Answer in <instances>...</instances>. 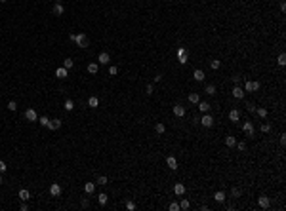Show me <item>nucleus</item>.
<instances>
[{"instance_id":"obj_1","label":"nucleus","mask_w":286,"mask_h":211,"mask_svg":"<svg viewBox=\"0 0 286 211\" xmlns=\"http://www.w3.org/2000/svg\"><path fill=\"white\" fill-rule=\"evenodd\" d=\"M69 38L72 40V42H76V46L82 50H86L88 46H90V40H88V36L84 33H78V34H69Z\"/></svg>"},{"instance_id":"obj_2","label":"nucleus","mask_w":286,"mask_h":211,"mask_svg":"<svg viewBox=\"0 0 286 211\" xmlns=\"http://www.w3.org/2000/svg\"><path fill=\"white\" fill-rule=\"evenodd\" d=\"M199 122H200V124L204 126V127H212V126H214V118H212L210 114H208V112H206V114H204V116L200 118Z\"/></svg>"},{"instance_id":"obj_3","label":"nucleus","mask_w":286,"mask_h":211,"mask_svg":"<svg viewBox=\"0 0 286 211\" xmlns=\"http://www.w3.org/2000/svg\"><path fill=\"white\" fill-rule=\"evenodd\" d=\"M258 205H259L261 209H267L269 205H271V200H269V196H265V194H263V196H259V198H258Z\"/></svg>"},{"instance_id":"obj_4","label":"nucleus","mask_w":286,"mask_h":211,"mask_svg":"<svg viewBox=\"0 0 286 211\" xmlns=\"http://www.w3.org/2000/svg\"><path fill=\"white\" fill-rule=\"evenodd\" d=\"M244 91H258L259 90V82H244Z\"/></svg>"},{"instance_id":"obj_5","label":"nucleus","mask_w":286,"mask_h":211,"mask_svg":"<svg viewBox=\"0 0 286 211\" xmlns=\"http://www.w3.org/2000/svg\"><path fill=\"white\" fill-rule=\"evenodd\" d=\"M178 61L181 65H187V50L185 48H178Z\"/></svg>"},{"instance_id":"obj_6","label":"nucleus","mask_w":286,"mask_h":211,"mask_svg":"<svg viewBox=\"0 0 286 211\" xmlns=\"http://www.w3.org/2000/svg\"><path fill=\"white\" fill-rule=\"evenodd\" d=\"M244 93H246V91H244L238 84L233 87V97H235V99H244Z\"/></svg>"},{"instance_id":"obj_7","label":"nucleus","mask_w":286,"mask_h":211,"mask_svg":"<svg viewBox=\"0 0 286 211\" xmlns=\"http://www.w3.org/2000/svg\"><path fill=\"white\" fill-rule=\"evenodd\" d=\"M242 131L246 133L248 137H252L254 135V124H252V122H244V124H242Z\"/></svg>"},{"instance_id":"obj_8","label":"nucleus","mask_w":286,"mask_h":211,"mask_svg":"<svg viewBox=\"0 0 286 211\" xmlns=\"http://www.w3.org/2000/svg\"><path fill=\"white\" fill-rule=\"evenodd\" d=\"M25 118H27L29 122H36V120H38V116H36V110H34V109H27V110H25Z\"/></svg>"},{"instance_id":"obj_9","label":"nucleus","mask_w":286,"mask_h":211,"mask_svg":"<svg viewBox=\"0 0 286 211\" xmlns=\"http://www.w3.org/2000/svg\"><path fill=\"white\" fill-rule=\"evenodd\" d=\"M109 61H111V57H109V53H107V51H101V53L97 55V63H101V65H109Z\"/></svg>"},{"instance_id":"obj_10","label":"nucleus","mask_w":286,"mask_h":211,"mask_svg":"<svg viewBox=\"0 0 286 211\" xmlns=\"http://www.w3.org/2000/svg\"><path fill=\"white\" fill-rule=\"evenodd\" d=\"M196 105H199V110L204 112V114H206V112H210V109H212V105H210L208 101H199Z\"/></svg>"},{"instance_id":"obj_11","label":"nucleus","mask_w":286,"mask_h":211,"mask_svg":"<svg viewBox=\"0 0 286 211\" xmlns=\"http://www.w3.org/2000/svg\"><path fill=\"white\" fill-rule=\"evenodd\" d=\"M55 76L59 80H63V78H67V76H69V70L65 69V67H59V69H55Z\"/></svg>"},{"instance_id":"obj_12","label":"nucleus","mask_w":286,"mask_h":211,"mask_svg":"<svg viewBox=\"0 0 286 211\" xmlns=\"http://www.w3.org/2000/svg\"><path fill=\"white\" fill-rule=\"evenodd\" d=\"M193 78H195L196 82H204V78H206L204 70H200V69H195V73H193Z\"/></svg>"},{"instance_id":"obj_13","label":"nucleus","mask_w":286,"mask_h":211,"mask_svg":"<svg viewBox=\"0 0 286 211\" xmlns=\"http://www.w3.org/2000/svg\"><path fill=\"white\" fill-rule=\"evenodd\" d=\"M174 192H175V196H183V194H185V184L183 183H175Z\"/></svg>"},{"instance_id":"obj_14","label":"nucleus","mask_w":286,"mask_h":211,"mask_svg":"<svg viewBox=\"0 0 286 211\" xmlns=\"http://www.w3.org/2000/svg\"><path fill=\"white\" fill-rule=\"evenodd\" d=\"M17 196H19V200H21V202H27V200H31V192H29L27 188H21Z\"/></svg>"},{"instance_id":"obj_15","label":"nucleus","mask_w":286,"mask_h":211,"mask_svg":"<svg viewBox=\"0 0 286 211\" xmlns=\"http://www.w3.org/2000/svg\"><path fill=\"white\" fill-rule=\"evenodd\" d=\"M174 114L178 116V118H183V116H185V107H181V105H174Z\"/></svg>"},{"instance_id":"obj_16","label":"nucleus","mask_w":286,"mask_h":211,"mask_svg":"<svg viewBox=\"0 0 286 211\" xmlns=\"http://www.w3.org/2000/svg\"><path fill=\"white\" fill-rule=\"evenodd\" d=\"M166 164H168V167H170V169H174V171L178 169V160H175L174 156H168V158H166Z\"/></svg>"},{"instance_id":"obj_17","label":"nucleus","mask_w":286,"mask_h":211,"mask_svg":"<svg viewBox=\"0 0 286 211\" xmlns=\"http://www.w3.org/2000/svg\"><path fill=\"white\" fill-rule=\"evenodd\" d=\"M54 13L55 15H63L65 13V8H63V4H61V2H55L54 4Z\"/></svg>"},{"instance_id":"obj_18","label":"nucleus","mask_w":286,"mask_h":211,"mask_svg":"<svg viewBox=\"0 0 286 211\" xmlns=\"http://www.w3.org/2000/svg\"><path fill=\"white\" fill-rule=\"evenodd\" d=\"M50 194H52V196H59V194H61V187H59L57 183H54V184L50 187Z\"/></svg>"},{"instance_id":"obj_19","label":"nucleus","mask_w":286,"mask_h":211,"mask_svg":"<svg viewBox=\"0 0 286 211\" xmlns=\"http://www.w3.org/2000/svg\"><path fill=\"white\" fill-rule=\"evenodd\" d=\"M238 118H240V112H238L237 109L229 110V120H231V122H238Z\"/></svg>"},{"instance_id":"obj_20","label":"nucleus","mask_w":286,"mask_h":211,"mask_svg":"<svg viewBox=\"0 0 286 211\" xmlns=\"http://www.w3.org/2000/svg\"><path fill=\"white\" fill-rule=\"evenodd\" d=\"M214 200L217 204H223V202H225V192H223V190H217V192L214 194Z\"/></svg>"},{"instance_id":"obj_21","label":"nucleus","mask_w":286,"mask_h":211,"mask_svg":"<svg viewBox=\"0 0 286 211\" xmlns=\"http://www.w3.org/2000/svg\"><path fill=\"white\" fill-rule=\"evenodd\" d=\"M88 107H92V109H97V107H99V99H97L96 95H92L90 99H88Z\"/></svg>"},{"instance_id":"obj_22","label":"nucleus","mask_w":286,"mask_h":211,"mask_svg":"<svg viewBox=\"0 0 286 211\" xmlns=\"http://www.w3.org/2000/svg\"><path fill=\"white\" fill-rule=\"evenodd\" d=\"M48 127H50V130H54V131L59 130V127H61V120H57V118H55V120H50V126Z\"/></svg>"},{"instance_id":"obj_23","label":"nucleus","mask_w":286,"mask_h":211,"mask_svg":"<svg viewBox=\"0 0 286 211\" xmlns=\"http://www.w3.org/2000/svg\"><path fill=\"white\" fill-rule=\"evenodd\" d=\"M155 131H157L158 135H162V133L166 131V126L162 124V122H157V124H155Z\"/></svg>"},{"instance_id":"obj_24","label":"nucleus","mask_w":286,"mask_h":211,"mask_svg":"<svg viewBox=\"0 0 286 211\" xmlns=\"http://www.w3.org/2000/svg\"><path fill=\"white\" fill-rule=\"evenodd\" d=\"M256 116H258V118H267V109H265V107L256 109Z\"/></svg>"},{"instance_id":"obj_25","label":"nucleus","mask_w":286,"mask_h":211,"mask_svg":"<svg viewBox=\"0 0 286 211\" xmlns=\"http://www.w3.org/2000/svg\"><path fill=\"white\" fill-rule=\"evenodd\" d=\"M86 69H88V73H90V74H97V70H99V67H97V63H90V65L86 67Z\"/></svg>"},{"instance_id":"obj_26","label":"nucleus","mask_w":286,"mask_h":211,"mask_svg":"<svg viewBox=\"0 0 286 211\" xmlns=\"http://www.w3.org/2000/svg\"><path fill=\"white\" fill-rule=\"evenodd\" d=\"M225 145H227L229 148H231V147H235V145H237V139L233 137V135H227V137H225Z\"/></svg>"},{"instance_id":"obj_27","label":"nucleus","mask_w":286,"mask_h":211,"mask_svg":"<svg viewBox=\"0 0 286 211\" xmlns=\"http://www.w3.org/2000/svg\"><path fill=\"white\" fill-rule=\"evenodd\" d=\"M63 109H65L67 112H71L72 109H75V103H72V99H67V101L63 103Z\"/></svg>"},{"instance_id":"obj_28","label":"nucleus","mask_w":286,"mask_h":211,"mask_svg":"<svg viewBox=\"0 0 286 211\" xmlns=\"http://www.w3.org/2000/svg\"><path fill=\"white\" fill-rule=\"evenodd\" d=\"M84 190L88 194H93V192H96V184H93V183H86L84 184Z\"/></svg>"},{"instance_id":"obj_29","label":"nucleus","mask_w":286,"mask_h":211,"mask_svg":"<svg viewBox=\"0 0 286 211\" xmlns=\"http://www.w3.org/2000/svg\"><path fill=\"white\" fill-rule=\"evenodd\" d=\"M107 200H109V198H107L105 192H101L99 196H97V202H99V205H107Z\"/></svg>"},{"instance_id":"obj_30","label":"nucleus","mask_w":286,"mask_h":211,"mask_svg":"<svg viewBox=\"0 0 286 211\" xmlns=\"http://www.w3.org/2000/svg\"><path fill=\"white\" fill-rule=\"evenodd\" d=\"M189 101L193 103V105H196V103L200 101V97H199V93H195V91H193V93H189Z\"/></svg>"},{"instance_id":"obj_31","label":"nucleus","mask_w":286,"mask_h":211,"mask_svg":"<svg viewBox=\"0 0 286 211\" xmlns=\"http://www.w3.org/2000/svg\"><path fill=\"white\" fill-rule=\"evenodd\" d=\"M204 91H206L208 95H216V86H214V84H208Z\"/></svg>"},{"instance_id":"obj_32","label":"nucleus","mask_w":286,"mask_h":211,"mask_svg":"<svg viewBox=\"0 0 286 211\" xmlns=\"http://www.w3.org/2000/svg\"><path fill=\"white\" fill-rule=\"evenodd\" d=\"M240 194H242V190L238 188V187H235V188H231V196H233V198H240Z\"/></svg>"},{"instance_id":"obj_33","label":"nucleus","mask_w":286,"mask_h":211,"mask_svg":"<svg viewBox=\"0 0 286 211\" xmlns=\"http://www.w3.org/2000/svg\"><path fill=\"white\" fill-rule=\"evenodd\" d=\"M38 122H40V126H44V127H48V126H50V118H48V116L38 118Z\"/></svg>"},{"instance_id":"obj_34","label":"nucleus","mask_w":286,"mask_h":211,"mask_svg":"<svg viewBox=\"0 0 286 211\" xmlns=\"http://www.w3.org/2000/svg\"><path fill=\"white\" fill-rule=\"evenodd\" d=\"M220 65H221V63H220L217 59H212V61H210V69H212V70H217V69H220Z\"/></svg>"},{"instance_id":"obj_35","label":"nucleus","mask_w":286,"mask_h":211,"mask_svg":"<svg viewBox=\"0 0 286 211\" xmlns=\"http://www.w3.org/2000/svg\"><path fill=\"white\" fill-rule=\"evenodd\" d=\"M189 207H191L189 200H185V198H183V200H181V202H179V209H189Z\"/></svg>"},{"instance_id":"obj_36","label":"nucleus","mask_w":286,"mask_h":211,"mask_svg":"<svg viewBox=\"0 0 286 211\" xmlns=\"http://www.w3.org/2000/svg\"><path fill=\"white\" fill-rule=\"evenodd\" d=\"M277 63H279L280 67H284V65H286V55H284V53H280L279 57H277Z\"/></svg>"},{"instance_id":"obj_37","label":"nucleus","mask_w":286,"mask_h":211,"mask_svg":"<svg viewBox=\"0 0 286 211\" xmlns=\"http://www.w3.org/2000/svg\"><path fill=\"white\" fill-rule=\"evenodd\" d=\"M72 65H75V61H72V59H65V61H63V67H65L67 70L72 69Z\"/></svg>"},{"instance_id":"obj_38","label":"nucleus","mask_w":286,"mask_h":211,"mask_svg":"<svg viewBox=\"0 0 286 211\" xmlns=\"http://www.w3.org/2000/svg\"><path fill=\"white\" fill-rule=\"evenodd\" d=\"M8 110L15 112V110H17V103H15V101H10V103H8Z\"/></svg>"},{"instance_id":"obj_39","label":"nucleus","mask_w":286,"mask_h":211,"mask_svg":"<svg viewBox=\"0 0 286 211\" xmlns=\"http://www.w3.org/2000/svg\"><path fill=\"white\" fill-rule=\"evenodd\" d=\"M231 80H233V84H235V86H237V84H240V80H242V76H240V74H235V76H231Z\"/></svg>"},{"instance_id":"obj_40","label":"nucleus","mask_w":286,"mask_h":211,"mask_svg":"<svg viewBox=\"0 0 286 211\" xmlns=\"http://www.w3.org/2000/svg\"><path fill=\"white\" fill-rule=\"evenodd\" d=\"M107 183H109V181H107V177H105V175H101V177L97 179V184H101V187H105Z\"/></svg>"},{"instance_id":"obj_41","label":"nucleus","mask_w":286,"mask_h":211,"mask_svg":"<svg viewBox=\"0 0 286 211\" xmlns=\"http://www.w3.org/2000/svg\"><path fill=\"white\" fill-rule=\"evenodd\" d=\"M261 131L263 133H269V131H271V124H261Z\"/></svg>"},{"instance_id":"obj_42","label":"nucleus","mask_w":286,"mask_h":211,"mask_svg":"<svg viewBox=\"0 0 286 211\" xmlns=\"http://www.w3.org/2000/svg\"><path fill=\"white\" fill-rule=\"evenodd\" d=\"M168 207H170V211H178V209H179V204H175V202H172V204L168 205Z\"/></svg>"},{"instance_id":"obj_43","label":"nucleus","mask_w":286,"mask_h":211,"mask_svg":"<svg viewBox=\"0 0 286 211\" xmlns=\"http://www.w3.org/2000/svg\"><path fill=\"white\" fill-rule=\"evenodd\" d=\"M116 73H118L116 67H109V74H111V76H116Z\"/></svg>"},{"instance_id":"obj_44","label":"nucleus","mask_w":286,"mask_h":211,"mask_svg":"<svg viewBox=\"0 0 286 211\" xmlns=\"http://www.w3.org/2000/svg\"><path fill=\"white\" fill-rule=\"evenodd\" d=\"M126 209H128V211H134V209H136V204H134V202H128V204H126Z\"/></svg>"},{"instance_id":"obj_45","label":"nucleus","mask_w":286,"mask_h":211,"mask_svg":"<svg viewBox=\"0 0 286 211\" xmlns=\"http://www.w3.org/2000/svg\"><path fill=\"white\" fill-rule=\"evenodd\" d=\"M6 169H8L6 162H2V160H0V173H4V171H6Z\"/></svg>"},{"instance_id":"obj_46","label":"nucleus","mask_w":286,"mask_h":211,"mask_svg":"<svg viewBox=\"0 0 286 211\" xmlns=\"http://www.w3.org/2000/svg\"><path fill=\"white\" fill-rule=\"evenodd\" d=\"M235 147L238 148V150H246V143H237Z\"/></svg>"},{"instance_id":"obj_47","label":"nucleus","mask_w":286,"mask_h":211,"mask_svg":"<svg viewBox=\"0 0 286 211\" xmlns=\"http://www.w3.org/2000/svg\"><path fill=\"white\" fill-rule=\"evenodd\" d=\"M246 109L250 110V112H256V105H254V103H248V105H246Z\"/></svg>"},{"instance_id":"obj_48","label":"nucleus","mask_w":286,"mask_h":211,"mask_svg":"<svg viewBox=\"0 0 286 211\" xmlns=\"http://www.w3.org/2000/svg\"><path fill=\"white\" fill-rule=\"evenodd\" d=\"M153 91H155V90H153V86L149 84V86H147V90H145V93H147V95H153Z\"/></svg>"},{"instance_id":"obj_49","label":"nucleus","mask_w":286,"mask_h":211,"mask_svg":"<svg viewBox=\"0 0 286 211\" xmlns=\"http://www.w3.org/2000/svg\"><path fill=\"white\" fill-rule=\"evenodd\" d=\"M80 205H82V207H88V205H90V202H88V200L84 198V200H82V202H80Z\"/></svg>"},{"instance_id":"obj_50","label":"nucleus","mask_w":286,"mask_h":211,"mask_svg":"<svg viewBox=\"0 0 286 211\" xmlns=\"http://www.w3.org/2000/svg\"><path fill=\"white\" fill-rule=\"evenodd\" d=\"M280 145H286V135H284V133L280 135Z\"/></svg>"},{"instance_id":"obj_51","label":"nucleus","mask_w":286,"mask_h":211,"mask_svg":"<svg viewBox=\"0 0 286 211\" xmlns=\"http://www.w3.org/2000/svg\"><path fill=\"white\" fill-rule=\"evenodd\" d=\"M27 209H29V205L23 202V204H21V211H27Z\"/></svg>"},{"instance_id":"obj_52","label":"nucleus","mask_w":286,"mask_h":211,"mask_svg":"<svg viewBox=\"0 0 286 211\" xmlns=\"http://www.w3.org/2000/svg\"><path fill=\"white\" fill-rule=\"evenodd\" d=\"M0 184H2V173H0Z\"/></svg>"},{"instance_id":"obj_53","label":"nucleus","mask_w":286,"mask_h":211,"mask_svg":"<svg viewBox=\"0 0 286 211\" xmlns=\"http://www.w3.org/2000/svg\"><path fill=\"white\" fill-rule=\"evenodd\" d=\"M0 2H8V0H0Z\"/></svg>"}]
</instances>
